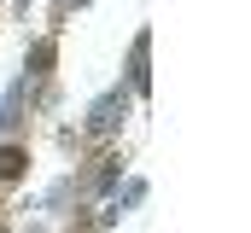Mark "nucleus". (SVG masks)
Listing matches in <instances>:
<instances>
[{
	"mask_svg": "<svg viewBox=\"0 0 251 233\" xmlns=\"http://www.w3.org/2000/svg\"><path fill=\"white\" fill-rule=\"evenodd\" d=\"M53 53H59L53 41H35V53H29V76H47V70H53Z\"/></svg>",
	"mask_w": 251,
	"mask_h": 233,
	"instance_id": "20e7f679",
	"label": "nucleus"
},
{
	"mask_svg": "<svg viewBox=\"0 0 251 233\" xmlns=\"http://www.w3.org/2000/svg\"><path fill=\"white\" fill-rule=\"evenodd\" d=\"M0 122H6V128H12V134H18V128H24V82H18V88H12V93H6V116H0Z\"/></svg>",
	"mask_w": 251,
	"mask_h": 233,
	"instance_id": "f03ea898",
	"label": "nucleus"
},
{
	"mask_svg": "<svg viewBox=\"0 0 251 233\" xmlns=\"http://www.w3.org/2000/svg\"><path fill=\"white\" fill-rule=\"evenodd\" d=\"M117 122H123V93L100 99V105H94V116H88V128H94V134H111Z\"/></svg>",
	"mask_w": 251,
	"mask_h": 233,
	"instance_id": "f257e3e1",
	"label": "nucleus"
},
{
	"mask_svg": "<svg viewBox=\"0 0 251 233\" xmlns=\"http://www.w3.org/2000/svg\"><path fill=\"white\" fill-rule=\"evenodd\" d=\"M24 163H29V158H24L18 146H0V181H18V175H24Z\"/></svg>",
	"mask_w": 251,
	"mask_h": 233,
	"instance_id": "7ed1b4c3",
	"label": "nucleus"
},
{
	"mask_svg": "<svg viewBox=\"0 0 251 233\" xmlns=\"http://www.w3.org/2000/svg\"><path fill=\"white\" fill-rule=\"evenodd\" d=\"M134 88H146V35L134 41Z\"/></svg>",
	"mask_w": 251,
	"mask_h": 233,
	"instance_id": "39448f33",
	"label": "nucleus"
}]
</instances>
